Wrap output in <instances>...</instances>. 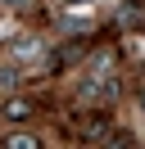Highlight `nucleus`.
Instances as JSON below:
<instances>
[{
  "instance_id": "f257e3e1",
  "label": "nucleus",
  "mask_w": 145,
  "mask_h": 149,
  "mask_svg": "<svg viewBox=\"0 0 145 149\" xmlns=\"http://www.w3.org/2000/svg\"><path fill=\"white\" fill-rule=\"evenodd\" d=\"M5 149H41V140H36V136H27V131H14V136L5 140Z\"/></svg>"
},
{
  "instance_id": "f03ea898",
  "label": "nucleus",
  "mask_w": 145,
  "mask_h": 149,
  "mask_svg": "<svg viewBox=\"0 0 145 149\" xmlns=\"http://www.w3.org/2000/svg\"><path fill=\"white\" fill-rule=\"evenodd\" d=\"M5 118H14V122L32 118V104H27V100H9V104H5Z\"/></svg>"
},
{
  "instance_id": "7ed1b4c3",
  "label": "nucleus",
  "mask_w": 145,
  "mask_h": 149,
  "mask_svg": "<svg viewBox=\"0 0 145 149\" xmlns=\"http://www.w3.org/2000/svg\"><path fill=\"white\" fill-rule=\"evenodd\" d=\"M141 109H145V91H141Z\"/></svg>"
}]
</instances>
